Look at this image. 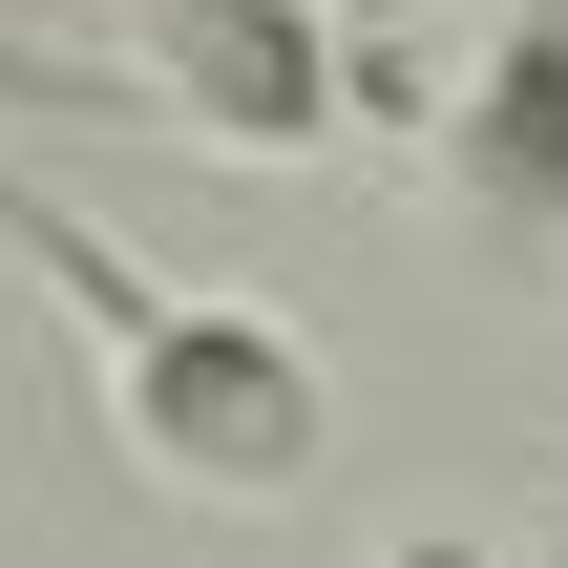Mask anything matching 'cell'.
Returning <instances> with one entry per match:
<instances>
[{"label":"cell","mask_w":568,"mask_h":568,"mask_svg":"<svg viewBox=\"0 0 568 568\" xmlns=\"http://www.w3.org/2000/svg\"><path fill=\"white\" fill-rule=\"evenodd\" d=\"M0 253L63 295V337H84V379H105V443L169 485V506H295V485H337V358L274 316V295H211V274H148L126 232H84L63 190H21L0 169Z\"/></svg>","instance_id":"cell-1"},{"label":"cell","mask_w":568,"mask_h":568,"mask_svg":"<svg viewBox=\"0 0 568 568\" xmlns=\"http://www.w3.org/2000/svg\"><path fill=\"white\" fill-rule=\"evenodd\" d=\"M126 105H169V126L232 148V169H316L337 105H358V63H337V0H148Z\"/></svg>","instance_id":"cell-2"},{"label":"cell","mask_w":568,"mask_h":568,"mask_svg":"<svg viewBox=\"0 0 568 568\" xmlns=\"http://www.w3.org/2000/svg\"><path fill=\"white\" fill-rule=\"evenodd\" d=\"M443 169H464V211L485 232H568V0L506 21V63L443 105Z\"/></svg>","instance_id":"cell-3"},{"label":"cell","mask_w":568,"mask_h":568,"mask_svg":"<svg viewBox=\"0 0 568 568\" xmlns=\"http://www.w3.org/2000/svg\"><path fill=\"white\" fill-rule=\"evenodd\" d=\"M0 84H21V105H84L105 63H42V42H0Z\"/></svg>","instance_id":"cell-4"},{"label":"cell","mask_w":568,"mask_h":568,"mask_svg":"<svg viewBox=\"0 0 568 568\" xmlns=\"http://www.w3.org/2000/svg\"><path fill=\"white\" fill-rule=\"evenodd\" d=\"M379 568H506V548H464V527H400V548H379Z\"/></svg>","instance_id":"cell-5"},{"label":"cell","mask_w":568,"mask_h":568,"mask_svg":"<svg viewBox=\"0 0 568 568\" xmlns=\"http://www.w3.org/2000/svg\"><path fill=\"white\" fill-rule=\"evenodd\" d=\"M379 21H443V0H337V42H379Z\"/></svg>","instance_id":"cell-6"}]
</instances>
